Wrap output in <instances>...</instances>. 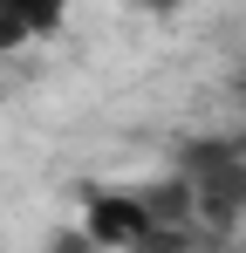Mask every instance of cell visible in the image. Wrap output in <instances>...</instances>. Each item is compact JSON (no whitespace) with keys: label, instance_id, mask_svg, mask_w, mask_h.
Instances as JSON below:
<instances>
[{"label":"cell","instance_id":"cell-1","mask_svg":"<svg viewBox=\"0 0 246 253\" xmlns=\"http://www.w3.org/2000/svg\"><path fill=\"white\" fill-rule=\"evenodd\" d=\"M171 178L185 185L192 219L212 240L246 233V144L233 137H178L171 144Z\"/></svg>","mask_w":246,"mask_h":253},{"label":"cell","instance_id":"cell-2","mask_svg":"<svg viewBox=\"0 0 246 253\" xmlns=\"http://www.w3.org/2000/svg\"><path fill=\"white\" fill-rule=\"evenodd\" d=\"M82 240H96V247H158V240H171L158 185H89L82 192Z\"/></svg>","mask_w":246,"mask_h":253},{"label":"cell","instance_id":"cell-3","mask_svg":"<svg viewBox=\"0 0 246 253\" xmlns=\"http://www.w3.org/2000/svg\"><path fill=\"white\" fill-rule=\"evenodd\" d=\"M69 7H76V0H0V55H14V48H28V42L62 35Z\"/></svg>","mask_w":246,"mask_h":253},{"label":"cell","instance_id":"cell-4","mask_svg":"<svg viewBox=\"0 0 246 253\" xmlns=\"http://www.w3.org/2000/svg\"><path fill=\"white\" fill-rule=\"evenodd\" d=\"M144 14H178V7H192V0H137Z\"/></svg>","mask_w":246,"mask_h":253},{"label":"cell","instance_id":"cell-5","mask_svg":"<svg viewBox=\"0 0 246 253\" xmlns=\"http://www.w3.org/2000/svg\"><path fill=\"white\" fill-rule=\"evenodd\" d=\"M240 240H246V233H240Z\"/></svg>","mask_w":246,"mask_h":253}]
</instances>
